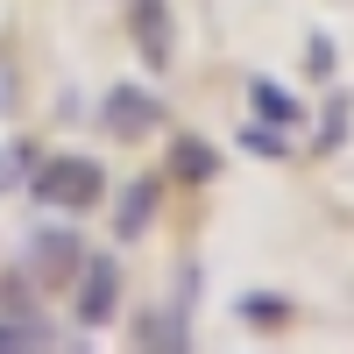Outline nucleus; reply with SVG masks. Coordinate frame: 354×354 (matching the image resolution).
I'll list each match as a JSON object with an SVG mask.
<instances>
[{
  "label": "nucleus",
  "instance_id": "obj_8",
  "mask_svg": "<svg viewBox=\"0 0 354 354\" xmlns=\"http://www.w3.org/2000/svg\"><path fill=\"white\" fill-rule=\"evenodd\" d=\"M220 149H213V142H198V135H177L170 142V177H177V185H213V177H220Z\"/></svg>",
  "mask_w": 354,
  "mask_h": 354
},
{
  "label": "nucleus",
  "instance_id": "obj_7",
  "mask_svg": "<svg viewBox=\"0 0 354 354\" xmlns=\"http://www.w3.org/2000/svg\"><path fill=\"white\" fill-rule=\"evenodd\" d=\"M248 106H255L262 128H283V135H298L305 113H312V106H298V93H290V85H277V78H248Z\"/></svg>",
  "mask_w": 354,
  "mask_h": 354
},
{
  "label": "nucleus",
  "instance_id": "obj_6",
  "mask_svg": "<svg viewBox=\"0 0 354 354\" xmlns=\"http://www.w3.org/2000/svg\"><path fill=\"white\" fill-rule=\"evenodd\" d=\"M156 198H163V177L121 185V198H113V241H142V234L156 227Z\"/></svg>",
  "mask_w": 354,
  "mask_h": 354
},
{
  "label": "nucleus",
  "instance_id": "obj_12",
  "mask_svg": "<svg viewBox=\"0 0 354 354\" xmlns=\"http://www.w3.org/2000/svg\"><path fill=\"white\" fill-rule=\"evenodd\" d=\"M28 163H36V142H0V192H15Z\"/></svg>",
  "mask_w": 354,
  "mask_h": 354
},
{
  "label": "nucleus",
  "instance_id": "obj_15",
  "mask_svg": "<svg viewBox=\"0 0 354 354\" xmlns=\"http://www.w3.org/2000/svg\"><path fill=\"white\" fill-rule=\"evenodd\" d=\"M0 312H21V319H36V298H28L21 283H0Z\"/></svg>",
  "mask_w": 354,
  "mask_h": 354
},
{
  "label": "nucleus",
  "instance_id": "obj_5",
  "mask_svg": "<svg viewBox=\"0 0 354 354\" xmlns=\"http://www.w3.org/2000/svg\"><path fill=\"white\" fill-rule=\"evenodd\" d=\"M128 43L149 71H170L177 57V21H170V0H128Z\"/></svg>",
  "mask_w": 354,
  "mask_h": 354
},
{
  "label": "nucleus",
  "instance_id": "obj_14",
  "mask_svg": "<svg viewBox=\"0 0 354 354\" xmlns=\"http://www.w3.org/2000/svg\"><path fill=\"white\" fill-rule=\"evenodd\" d=\"M241 319H255V326H283L290 298H241Z\"/></svg>",
  "mask_w": 354,
  "mask_h": 354
},
{
  "label": "nucleus",
  "instance_id": "obj_11",
  "mask_svg": "<svg viewBox=\"0 0 354 354\" xmlns=\"http://www.w3.org/2000/svg\"><path fill=\"white\" fill-rule=\"evenodd\" d=\"M185 340H192L185 319H163V312H142V319H135V347H170V354H177Z\"/></svg>",
  "mask_w": 354,
  "mask_h": 354
},
{
  "label": "nucleus",
  "instance_id": "obj_1",
  "mask_svg": "<svg viewBox=\"0 0 354 354\" xmlns=\"http://www.w3.org/2000/svg\"><path fill=\"white\" fill-rule=\"evenodd\" d=\"M21 185H28V198H36L43 213H93V205L106 198V163L78 156V149H64V156H36Z\"/></svg>",
  "mask_w": 354,
  "mask_h": 354
},
{
  "label": "nucleus",
  "instance_id": "obj_9",
  "mask_svg": "<svg viewBox=\"0 0 354 354\" xmlns=\"http://www.w3.org/2000/svg\"><path fill=\"white\" fill-rule=\"evenodd\" d=\"M354 100L347 93H326L319 100V135H312V156H333L340 142H347V128H354V113H347Z\"/></svg>",
  "mask_w": 354,
  "mask_h": 354
},
{
  "label": "nucleus",
  "instance_id": "obj_13",
  "mask_svg": "<svg viewBox=\"0 0 354 354\" xmlns=\"http://www.w3.org/2000/svg\"><path fill=\"white\" fill-rule=\"evenodd\" d=\"M241 149H255V156H277V163H290V135L283 128H241Z\"/></svg>",
  "mask_w": 354,
  "mask_h": 354
},
{
  "label": "nucleus",
  "instance_id": "obj_16",
  "mask_svg": "<svg viewBox=\"0 0 354 354\" xmlns=\"http://www.w3.org/2000/svg\"><path fill=\"white\" fill-rule=\"evenodd\" d=\"M305 64L326 78V71H333V43H326V36H312V43H305Z\"/></svg>",
  "mask_w": 354,
  "mask_h": 354
},
{
  "label": "nucleus",
  "instance_id": "obj_2",
  "mask_svg": "<svg viewBox=\"0 0 354 354\" xmlns=\"http://www.w3.org/2000/svg\"><path fill=\"white\" fill-rule=\"evenodd\" d=\"M100 128L121 142V149H135V142H149L163 128V100L149 93V85H106L100 100Z\"/></svg>",
  "mask_w": 354,
  "mask_h": 354
},
{
  "label": "nucleus",
  "instance_id": "obj_10",
  "mask_svg": "<svg viewBox=\"0 0 354 354\" xmlns=\"http://www.w3.org/2000/svg\"><path fill=\"white\" fill-rule=\"evenodd\" d=\"M28 347H50V326L21 319V312H0V354H28Z\"/></svg>",
  "mask_w": 354,
  "mask_h": 354
},
{
  "label": "nucleus",
  "instance_id": "obj_3",
  "mask_svg": "<svg viewBox=\"0 0 354 354\" xmlns=\"http://www.w3.org/2000/svg\"><path fill=\"white\" fill-rule=\"evenodd\" d=\"M113 312H121V262L85 255L78 277H71V319L78 326H113Z\"/></svg>",
  "mask_w": 354,
  "mask_h": 354
},
{
  "label": "nucleus",
  "instance_id": "obj_4",
  "mask_svg": "<svg viewBox=\"0 0 354 354\" xmlns=\"http://www.w3.org/2000/svg\"><path fill=\"white\" fill-rule=\"evenodd\" d=\"M78 262H85V241L71 227H36V234H28V270L21 277H36L43 290H64L78 277Z\"/></svg>",
  "mask_w": 354,
  "mask_h": 354
}]
</instances>
